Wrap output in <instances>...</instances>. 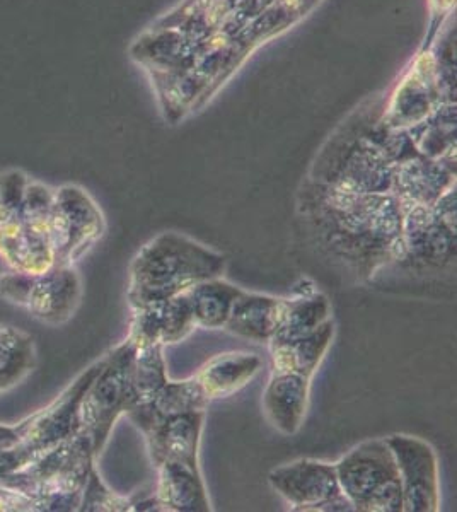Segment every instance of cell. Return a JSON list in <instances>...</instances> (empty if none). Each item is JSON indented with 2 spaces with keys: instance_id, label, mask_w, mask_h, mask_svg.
<instances>
[{
  "instance_id": "cell-19",
  "label": "cell",
  "mask_w": 457,
  "mask_h": 512,
  "mask_svg": "<svg viewBox=\"0 0 457 512\" xmlns=\"http://www.w3.org/2000/svg\"><path fill=\"white\" fill-rule=\"evenodd\" d=\"M331 320V304L321 292H307L287 299L284 320L270 344L307 337Z\"/></svg>"
},
{
  "instance_id": "cell-13",
  "label": "cell",
  "mask_w": 457,
  "mask_h": 512,
  "mask_svg": "<svg viewBox=\"0 0 457 512\" xmlns=\"http://www.w3.org/2000/svg\"><path fill=\"white\" fill-rule=\"evenodd\" d=\"M285 297L243 291L232 306L224 330L256 344H270L284 320Z\"/></svg>"
},
{
  "instance_id": "cell-16",
  "label": "cell",
  "mask_w": 457,
  "mask_h": 512,
  "mask_svg": "<svg viewBox=\"0 0 457 512\" xmlns=\"http://www.w3.org/2000/svg\"><path fill=\"white\" fill-rule=\"evenodd\" d=\"M335 337V323L326 321L316 332L307 337L268 344L272 357V373L302 374L313 379L324 355L328 352Z\"/></svg>"
},
{
  "instance_id": "cell-20",
  "label": "cell",
  "mask_w": 457,
  "mask_h": 512,
  "mask_svg": "<svg viewBox=\"0 0 457 512\" xmlns=\"http://www.w3.org/2000/svg\"><path fill=\"white\" fill-rule=\"evenodd\" d=\"M162 345L135 347L134 357V405H142L152 400L168 383L166 359Z\"/></svg>"
},
{
  "instance_id": "cell-11",
  "label": "cell",
  "mask_w": 457,
  "mask_h": 512,
  "mask_svg": "<svg viewBox=\"0 0 457 512\" xmlns=\"http://www.w3.org/2000/svg\"><path fill=\"white\" fill-rule=\"evenodd\" d=\"M311 378L294 373H272L263 393V410L270 424L285 436L299 432L306 419Z\"/></svg>"
},
{
  "instance_id": "cell-6",
  "label": "cell",
  "mask_w": 457,
  "mask_h": 512,
  "mask_svg": "<svg viewBox=\"0 0 457 512\" xmlns=\"http://www.w3.org/2000/svg\"><path fill=\"white\" fill-rule=\"evenodd\" d=\"M268 482L294 511H353L336 477L335 465L330 463L297 460L275 468Z\"/></svg>"
},
{
  "instance_id": "cell-10",
  "label": "cell",
  "mask_w": 457,
  "mask_h": 512,
  "mask_svg": "<svg viewBox=\"0 0 457 512\" xmlns=\"http://www.w3.org/2000/svg\"><path fill=\"white\" fill-rule=\"evenodd\" d=\"M209 405L210 400L202 386L195 376H191L183 381H168L152 400L130 408L127 415L145 436L174 417L205 412Z\"/></svg>"
},
{
  "instance_id": "cell-8",
  "label": "cell",
  "mask_w": 457,
  "mask_h": 512,
  "mask_svg": "<svg viewBox=\"0 0 457 512\" xmlns=\"http://www.w3.org/2000/svg\"><path fill=\"white\" fill-rule=\"evenodd\" d=\"M403 217L405 258L417 268H444L456 258V231L442 222L432 207H406Z\"/></svg>"
},
{
  "instance_id": "cell-9",
  "label": "cell",
  "mask_w": 457,
  "mask_h": 512,
  "mask_svg": "<svg viewBox=\"0 0 457 512\" xmlns=\"http://www.w3.org/2000/svg\"><path fill=\"white\" fill-rule=\"evenodd\" d=\"M134 320L127 340L139 349L149 345H174L195 332V318L185 292L132 309Z\"/></svg>"
},
{
  "instance_id": "cell-14",
  "label": "cell",
  "mask_w": 457,
  "mask_h": 512,
  "mask_svg": "<svg viewBox=\"0 0 457 512\" xmlns=\"http://www.w3.org/2000/svg\"><path fill=\"white\" fill-rule=\"evenodd\" d=\"M156 470L159 473L156 501L159 502L161 511H212L200 466H190L180 461H164Z\"/></svg>"
},
{
  "instance_id": "cell-5",
  "label": "cell",
  "mask_w": 457,
  "mask_h": 512,
  "mask_svg": "<svg viewBox=\"0 0 457 512\" xmlns=\"http://www.w3.org/2000/svg\"><path fill=\"white\" fill-rule=\"evenodd\" d=\"M103 231V214L84 190L67 185L55 192L48 236L58 265L76 262L103 236Z\"/></svg>"
},
{
  "instance_id": "cell-12",
  "label": "cell",
  "mask_w": 457,
  "mask_h": 512,
  "mask_svg": "<svg viewBox=\"0 0 457 512\" xmlns=\"http://www.w3.org/2000/svg\"><path fill=\"white\" fill-rule=\"evenodd\" d=\"M203 422L205 412H193L174 417L145 434L154 468L164 461H180L186 465L200 466L198 454L202 443Z\"/></svg>"
},
{
  "instance_id": "cell-21",
  "label": "cell",
  "mask_w": 457,
  "mask_h": 512,
  "mask_svg": "<svg viewBox=\"0 0 457 512\" xmlns=\"http://www.w3.org/2000/svg\"><path fill=\"white\" fill-rule=\"evenodd\" d=\"M84 511H130V502L113 494L110 489H106L105 483L101 482L98 473L91 470L87 477L86 487H84V501H82Z\"/></svg>"
},
{
  "instance_id": "cell-3",
  "label": "cell",
  "mask_w": 457,
  "mask_h": 512,
  "mask_svg": "<svg viewBox=\"0 0 457 512\" xmlns=\"http://www.w3.org/2000/svg\"><path fill=\"white\" fill-rule=\"evenodd\" d=\"M335 470L353 511L403 512L400 473L384 439L359 444L336 463Z\"/></svg>"
},
{
  "instance_id": "cell-17",
  "label": "cell",
  "mask_w": 457,
  "mask_h": 512,
  "mask_svg": "<svg viewBox=\"0 0 457 512\" xmlns=\"http://www.w3.org/2000/svg\"><path fill=\"white\" fill-rule=\"evenodd\" d=\"M185 294L197 328L220 330L226 326L232 306L243 294V289H239L222 277H215V279L203 280L197 286L188 289Z\"/></svg>"
},
{
  "instance_id": "cell-1",
  "label": "cell",
  "mask_w": 457,
  "mask_h": 512,
  "mask_svg": "<svg viewBox=\"0 0 457 512\" xmlns=\"http://www.w3.org/2000/svg\"><path fill=\"white\" fill-rule=\"evenodd\" d=\"M304 216L321 251L359 279L403 262L405 210L394 193H350L328 188Z\"/></svg>"
},
{
  "instance_id": "cell-4",
  "label": "cell",
  "mask_w": 457,
  "mask_h": 512,
  "mask_svg": "<svg viewBox=\"0 0 457 512\" xmlns=\"http://www.w3.org/2000/svg\"><path fill=\"white\" fill-rule=\"evenodd\" d=\"M134 357L135 345L125 340L103 359L101 371L82 398V431L93 441L94 456L105 448L116 420L134 405Z\"/></svg>"
},
{
  "instance_id": "cell-2",
  "label": "cell",
  "mask_w": 457,
  "mask_h": 512,
  "mask_svg": "<svg viewBox=\"0 0 457 512\" xmlns=\"http://www.w3.org/2000/svg\"><path fill=\"white\" fill-rule=\"evenodd\" d=\"M226 256L178 233H162L151 239L130 267V308L178 296L203 280L222 277Z\"/></svg>"
},
{
  "instance_id": "cell-7",
  "label": "cell",
  "mask_w": 457,
  "mask_h": 512,
  "mask_svg": "<svg viewBox=\"0 0 457 512\" xmlns=\"http://www.w3.org/2000/svg\"><path fill=\"white\" fill-rule=\"evenodd\" d=\"M384 441L400 473L403 512L439 511V460L435 449L427 441L406 434H393Z\"/></svg>"
},
{
  "instance_id": "cell-18",
  "label": "cell",
  "mask_w": 457,
  "mask_h": 512,
  "mask_svg": "<svg viewBox=\"0 0 457 512\" xmlns=\"http://www.w3.org/2000/svg\"><path fill=\"white\" fill-rule=\"evenodd\" d=\"M81 296V284L76 272L69 265H58L53 272H48L45 280L35 287L36 316L43 320L60 323L72 316ZM29 301V303H31Z\"/></svg>"
},
{
  "instance_id": "cell-15",
  "label": "cell",
  "mask_w": 457,
  "mask_h": 512,
  "mask_svg": "<svg viewBox=\"0 0 457 512\" xmlns=\"http://www.w3.org/2000/svg\"><path fill=\"white\" fill-rule=\"evenodd\" d=\"M263 361L260 355L249 352L217 354L205 362L195 374L203 393L212 400L234 395L248 386L260 373Z\"/></svg>"
}]
</instances>
